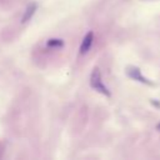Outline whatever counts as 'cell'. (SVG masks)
Here are the masks:
<instances>
[{
  "label": "cell",
  "instance_id": "6da1fadb",
  "mask_svg": "<svg viewBox=\"0 0 160 160\" xmlns=\"http://www.w3.org/2000/svg\"><path fill=\"white\" fill-rule=\"evenodd\" d=\"M90 85L92 89H95L98 92H101L106 96L110 95V91L108 90V88L104 85L102 80H101V72L98 68H95L91 72V76H90Z\"/></svg>",
  "mask_w": 160,
  "mask_h": 160
},
{
  "label": "cell",
  "instance_id": "277c9868",
  "mask_svg": "<svg viewBox=\"0 0 160 160\" xmlns=\"http://www.w3.org/2000/svg\"><path fill=\"white\" fill-rule=\"evenodd\" d=\"M36 10H38V4H36V2H30V4L28 5V8H26V10H25V12H24V15H22V18H21V22H22V24L28 22V21L34 16V14H35Z\"/></svg>",
  "mask_w": 160,
  "mask_h": 160
},
{
  "label": "cell",
  "instance_id": "3957f363",
  "mask_svg": "<svg viewBox=\"0 0 160 160\" xmlns=\"http://www.w3.org/2000/svg\"><path fill=\"white\" fill-rule=\"evenodd\" d=\"M92 41H94V32H92V31H89V32L84 36L82 41H81V45H80V54H86V52L91 49Z\"/></svg>",
  "mask_w": 160,
  "mask_h": 160
},
{
  "label": "cell",
  "instance_id": "7a4b0ae2",
  "mask_svg": "<svg viewBox=\"0 0 160 160\" xmlns=\"http://www.w3.org/2000/svg\"><path fill=\"white\" fill-rule=\"evenodd\" d=\"M126 74H128L131 79H134V80H136V81H140V82H142V84H150V82L148 81V79L142 76V74H141V71H140L139 68L129 66V68L126 69Z\"/></svg>",
  "mask_w": 160,
  "mask_h": 160
},
{
  "label": "cell",
  "instance_id": "8992f818",
  "mask_svg": "<svg viewBox=\"0 0 160 160\" xmlns=\"http://www.w3.org/2000/svg\"><path fill=\"white\" fill-rule=\"evenodd\" d=\"M158 130H160V124H159V125H158Z\"/></svg>",
  "mask_w": 160,
  "mask_h": 160
},
{
  "label": "cell",
  "instance_id": "5b68a950",
  "mask_svg": "<svg viewBox=\"0 0 160 160\" xmlns=\"http://www.w3.org/2000/svg\"><path fill=\"white\" fill-rule=\"evenodd\" d=\"M46 45L49 48H54V49H58V48H62L64 46V41L61 39H50L48 40Z\"/></svg>",
  "mask_w": 160,
  "mask_h": 160
}]
</instances>
